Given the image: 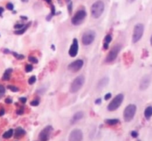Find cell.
Segmentation results:
<instances>
[{
  "instance_id": "obj_29",
  "label": "cell",
  "mask_w": 152,
  "mask_h": 141,
  "mask_svg": "<svg viewBox=\"0 0 152 141\" xmlns=\"http://www.w3.org/2000/svg\"><path fill=\"white\" fill-rule=\"evenodd\" d=\"M30 104H31V106H37L39 105V101L37 100V99H35V100L32 101L30 103Z\"/></svg>"
},
{
  "instance_id": "obj_5",
  "label": "cell",
  "mask_w": 152,
  "mask_h": 141,
  "mask_svg": "<svg viewBox=\"0 0 152 141\" xmlns=\"http://www.w3.org/2000/svg\"><path fill=\"white\" fill-rule=\"evenodd\" d=\"M144 25L142 23H138L134 27L133 35H132V42L134 44L137 43L142 38L144 33Z\"/></svg>"
},
{
  "instance_id": "obj_7",
  "label": "cell",
  "mask_w": 152,
  "mask_h": 141,
  "mask_svg": "<svg viewBox=\"0 0 152 141\" xmlns=\"http://www.w3.org/2000/svg\"><path fill=\"white\" fill-rule=\"evenodd\" d=\"M122 50V44H117L111 48L110 52L108 53V56L105 58V62L106 63H111L117 58V56L120 53V50Z\"/></svg>"
},
{
  "instance_id": "obj_2",
  "label": "cell",
  "mask_w": 152,
  "mask_h": 141,
  "mask_svg": "<svg viewBox=\"0 0 152 141\" xmlns=\"http://www.w3.org/2000/svg\"><path fill=\"white\" fill-rule=\"evenodd\" d=\"M137 112V106L134 104H129L123 112V118L126 122H131L134 118Z\"/></svg>"
},
{
  "instance_id": "obj_41",
  "label": "cell",
  "mask_w": 152,
  "mask_h": 141,
  "mask_svg": "<svg viewBox=\"0 0 152 141\" xmlns=\"http://www.w3.org/2000/svg\"><path fill=\"white\" fill-rule=\"evenodd\" d=\"M71 10H72V3L70 2L68 4V11H69V13H71Z\"/></svg>"
},
{
  "instance_id": "obj_48",
  "label": "cell",
  "mask_w": 152,
  "mask_h": 141,
  "mask_svg": "<svg viewBox=\"0 0 152 141\" xmlns=\"http://www.w3.org/2000/svg\"><path fill=\"white\" fill-rule=\"evenodd\" d=\"M65 1H67V2H68V3L71 2V0H65Z\"/></svg>"
},
{
  "instance_id": "obj_3",
  "label": "cell",
  "mask_w": 152,
  "mask_h": 141,
  "mask_svg": "<svg viewBox=\"0 0 152 141\" xmlns=\"http://www.w3.org/2000/svg\"><path fill=\"white\" fill-rule=\"evenodd\" d=\"M123 99H124V95L122 94V93L116 95L114 98V99L110 102L109 104L108 105V107H107L108 110L109 112H114V111L117 110L121 106L122 103L123 101Z\"/></svg>"
},
{
  "instance_id": "obj_42",
  "label": "cell",
  "mask_w": 152,
  "mask_h": 141,
  "mask_svg": "<svg viewBox=\"0 0 152 141\" xmlns=\"http://www.w3.org/2000/svg\"><path fill=\"white\" fill-rule=\"evenodd\" d=\"M3 12H4V8H3V7H0V16H1Z\"/></svg>"
},
{
  "instance_id": "obj_28",
  "label": "cell",
  "mask_w": 152,
  "mask_h": 141,
  "mask_svg": "<svg viewBox=\"0 0 152 141\" xmlns=\"http://www.w3.org/2000/svg\"><path fill=\"white\" fill-rule=\"evenodd\" d=\"M28 60L30 62L33 64H37L38 63V59L35 57V56H29L28 57Z\"/></svg>"
},
{
  "instance_id": "obj_12",
  "label": "cell",
  "mask_w": 152,
  "mask_h": 141,
  "mask_svg": "<svg viewBox=\"0 0 152 141\" xmlns=\"http://www.w3.org/2000/svg\"><path fill=\"white\" fill-rule=\"evenodd\" d=\"M79 50V43L78 40L77 38H74L73 40V43L71 45L69 49V51H68V54L71 57L74 58L75 56H77V53H78Z\"/></svg>"
},
{
  "instance_id": "obj_14",
  "label": "cell",
  "mask_w": 152,
  "mask_h": 141,
  "mask_svg": "<svg viewBox=\"0 0 152 141\" xmlns=\"http://www.w3.org/2000/svg\"><path fill=\"white\" fill-rule=\"evenodd\" d=\"M83 118H84V112H83V111H79V112H76V113L73 115L70 123H71V125H74V124L78 123L80 121H81Z\"/></svg>"
},
{
  "instance_id": "obj_18",
  "label": "cell",
  "mask_w": 152,
  "mask_h": 141,
  "mask_svg": "<svg viewBox=\"0 0 152 141\" xmlns=\"http://www.w3.org/2000/svg\"><path fill=\"white\" fill-rule=\"evenodd\" d=\"M31 22H29V23L26 24V25H25V27H22V29L16 30L14 31V34H16V35H22L23 33H25L27 31V30L28 29V27L31 26Z\"/></svg>"
},
{
  "instance_id": "obj_22",
  "label": "cell",
  "mask_w": 152,
  "mask_h": 141,
  "mask_svg": "<svg viewBox=\"0 0 152 141\" xmlns=\"http://www.w3.org/2000/svg\"><path fill=\"white\" fill-rule=\"evenodd\" d=\"M13 134H14V131H13V129H10L2 134V137L4 139H10V137H13Z\"/></svg>"
},
{
  "instance_id": "obj_31",
  "label": "cell",
  "mask_w": 152,
  "mask_h": 141,
  "mask_svg": "<svg viewBox=\"0 0 152 141\" xmlns=\"http://www.w3.org/2000/svg\"><path fill=\"white\" fill-rule=\"evenodd\" d=\"M16 113L18 115H22L24 113H25V110H24L23 107H21L19 109H18L16 111Z\"/></svg>"
},
{
  "instance_id": "obj_38",
  "label": "cell",
  "mask_w": 152,
  "mask_h": 141,
  "mask_svg": "<svg viewBox=\"0 0 152 141\" xmlns=\"http://www.w3.org/2000/svg\"><path fill=\"white\" fill-rule=\"evenodd\" d=\"M4 114H5V110L4 108H0V117H2Z\"/></svg>"
},
{
  "instance_id": "obj_19",
  "label": "cell",
  "mask_w": 152,
  "mask_h": 141,
  "mask_svg": "<svg viewBox=\"0 0 152 141\" xmlns=\"http://www.w3.org/2000/svg\"><path fill=\"white\" fill-rule=\"evenodd\" d=\"M111 40H112V36H111V35H110V34H108V35H107L105 37V39H104V44H103V48L104 50H107V49H108V47H109V44L111 43Z\"/></svg>"
},
{
  "instance_id": "obj_8",
  "label": "cell",
  "mask_w": 152,
  "mask_h": 141,
  "mask_svg": "<svg viewBox=\"0 0 152 141\" xmlns=\"http://www.w3.org/2000/svg\"><path fill=\"white\" fill-rule=\"evenodd\" d=\"M96 38V33L94 30H87L83 34L82 36V43L83 45L88 46L91 44Z\"/></svg>"
},
{
  "instance_id": "obj_40",
  "label": "cell",
  "mask_w": 152,
  "mask_h": 141,
  "mask_svg": "<svg viewBox=\"0 0 152 141\" xmlns=\"http://www.w3.org/2000/svg\"><path fill=\"white\" fill-rule=\"evenodd\" d=\"M101 103H102V99L101 98H97L96 101H95V103H96V104L99 105Z\"/></svg>"
},
{
  "instance_id": "obj_9",
  "label": "cell",
  "mask_w": 152,
  "mask_h": 141,
  "mask_svg": "<svg viewBox=\"0 0 152 141\" xmlns=\"http://www.w3.org/2000/svg\"><path fill=\"white\" fill-rule=\"evenodd\" d=\"M53 128L51 126H47L45 127L39 134V139L40 141H48L50 139V136L53 132Z\"/></svg>"
},
{
  "instance_id": "obj_13",
  "label": "cell",
  "mask_w": 152,
  "mask_h": 141,
  "mask_svg": "<svg viewBox=\"0 0 152 141\" xmlns=\"http://www.w3.org/2000/svg\"><path fill=\"white\" fill-rule=\"evenodd\" d=\"M151 84V77L148 75H144L141 79L140 83V90L144 91L147 90Z\"/></svg>"
},
{
  "instance_id": "obj_44",
  "label": "cell",
  "mask_w": 152,
  "mask_h": 141,
  "mask_svg": "<svg viewBox=\"0 0 152 141\" xmlns=\"http://www.w3.org/2000/svg\"><path fill=\"white\" fill-rule=\"evenodd\" d=\"M20 17H21V19H25V20H27V19H28V18H27L26 16H20Z\"/></svg>"
},
{
  "instance_id": "obj_49",
  "label": "cell",
  "mask_w": 152,
  "mask_h": 141,
  "mask_svg": "<svg viewBox=\"0 0 152 141\" xmlns=\"http://www.w3.org/2000/svg\"><path fill=\"white\" fill-rule=\"evenodd\" d=\"M137 141H140V140H137Z\"/></svg>"
},
{
  "instance_id": "obj_37",
  "label": "cell",
  "mask_w": 152,
  "mask_h": 141,
  "mask_svg": "<svg viewBox=\"0 0 152 141\" xmlns=\"http://www.w3.org/2000/svg\"><path fill=\"white\" fill-rule=\"evenodd\" d=\"M111 98V93H107V94L105 95V97H104V98H105V101H108V100H109Z\"/></svg>"
},
{
  "instance_id": "obj_26",
  "label": "cell",
  "mask_w": 152,
  "mask_h": 141,
  "mask_svg": "<svg viewBox=\"0 0 152 141\" xmlns=\"http://www.w3.org/2000/svg\"><path fill=\"white\" fill-rule=\"evenodd\" d=\"M36 81H37V77H36L35 75H32V76L30 77V78L28 79V84L32 85V84H34V83L36 82Z\"/></svg>"
},
{
  "instance_id": "obj_15",
  "label": "cell",
  "mask_w": 152,
  "mask_h": 141,
  "mask_svg": "<svg viewBox=\"0 0 152 141\" xmlns=\"http://www.w3.org/2000/svg\"><path fill=\"white\" fill-rule=\"evenodd\" d=\"M108 83H109V78L107 76L103 77V78H102L99 81L97 86H96V88L99 90H102V89H104L107 85H108Z\"/></svg>"
},
{
  "instance_id": "obj_43",
  "label": "cell",
  "mask_w": 152,
  "mask_h": 141,
  "mask_svg": "<svg viewBox=\"0 0 152 141\" xmlns=\"http://www.w3.org/2000/svg\"><path fill=\"white\" fill-rule=\"evenodd\" d=\"M135 1H136V0H127V2H129V3H133V2H134Z\"/></svg>"
},
{
  "instance_id": "obj_21",
  "label": "cell",
  "mask_w": 152,
  "mask_h": 141,
  "mask_svg": "<svg viewBox=\"0 0 152 141\" xmlns=\"http://www.w3.org/2000/svg\"><path fill=\"white\" fill-rule=\"evenodd\" d=\"M105 124H107L108 126H116L117 124H119L120 123V120L116 119V118H114V119H106L105 120Z\"/></svg>"
},
{
  "instance_id": "obj_33",
  "label": "cell",
  "mask_w": 152,
  "mask_h": 141,
  "mask_svg": "<svg viewBox=\"0 0 152 141\" xmlns=\"http://www.w3.org/2000/svg\"><path fill=\"white\" fill-rule=\"evenodd\" d=\"M6 7H7V10H13V7H14V6H13V4H12L11 2H9V3H7V4H6Z\"/></svg>"
},
{
  "instance_id": "obj_16",
  "label": "cell",
  "mask_w": 152,
  "mask_h": 141,
  "mask_svg": "<svg viewBox=\"0 0 152 141\" xmlns=\"http://www.w3.org/2000/svg\"><path fill=\"white\" fill-rule=\"evenodd\" d=\"M26 134V131L22 127H17L14 130V137L16 139H20Z\"/></svg>"
},
{
  "instance_id": "obj_24",
  "label": "cell",
  "mask_w": 152,
  "mask_h": 141,
  "mask_svg": "<svg viewBox=\"0 0 152 141\" xmlns=\"http://www.w3.org/2000/svg\"><path fill=\"white\" fill-rule=\"evenodd\" d=\"M7 88L8 90H10L11 92H13V93H16V92H19V89L18 87H15V86L13 85H8L7 87Z\"/></svg>"
},
{
  "instance_id": "obj_4",
  "label": "cell",
  "mask_w": 152,
  "mask_h": 141,
  "mask_svg": "<svg viewBox=\"0 0 152 141\" xmlns=\"http://www.w3.org/2000/svg\"><path fill=\"white\" fill-rule=\"evenodd\" d=\"M87 13H86V10L84 9H80V10H77L74 15V16L71 19V23L74 26H79L81 25L84 20L86 19Z\"/></svg>"
},
{
  "instance_id": "obj_46",
  "label": "cell",
  "mask_w": 152,
  "mask_h": 141,
  "mask_svg": "<svg viewBox=\"0 0 152 141\" xmlns=\"http://www.w3.org/2000/svg\"><path fill=\"white\" fill-rule=\"evenodd\" d=\"M150 43H151V47H152V35H151V39H150Z\"/></svg>"
},
{
  "instance_id": "obj_1",
  "label": "cell",
  "mask_w": 152,
  "mask_h": 141,
  "mask_svg": "<svg viewBox=\"0 0 152 141\" xmlns=\"http://www.w3.org/2000/svg\"><path fill=\"white\" fill-rule=\"evenodd\" d=\"M105 10V4L102 1L99 0L94 3L91 7V14L94 19H98L102 16Z\"/></svg>"
},
{
  "instance_id": "obj_39",
  "label": "cell",
  "mask_w": 152,
  "mask_h": 141,
  "mask_svg": "<svg viewBox=\"0 0 152 141\" xmlns=\"http://www.w3.org/2000/svg\"><path fill=\"white\" fill-rule=\"evenodd\" d=\"M2 51L4 54H9V53H11V52H10L8 49H3Z\"/></svg>"
},
{
  "instance_id": "obj_23",
  "label": "cell",
  "mask_w": 152,
  "mask_h": 141,
  "mask_svg": "<svg viewBox=\"0 0 152 141\" xmlns=\"http://www.w3.org/2000/svg\"><path fill=\"white\" fill-rule=\"evenodd\" d=\"M11 54L16 58L18 60H22V59H25V56L22 54H19V53H16V52H11Z\"/></svg>"
},
{
  "instance_id": "obj_35",
  "label": "cell",
  "mask_w": 152,
  "mask_h": 141,
  "mask_svg": "<svg viewBox=\"0 0 152 141\" xmlns=\"http://www.w3.org/2000/svg\"><path fill=\"white\" fill-rule=\"evenodd\" d=\"M19 101H20L22 103H25L27 102V98L25 97L19 98Z\"/></svg>"
},
{
  "instance_id": "obj_30",
  "label": "cell",
  "mask_w": 152,
  "mask_h": 141,
  "mask_svg": "<svg viewBox=\"0 0 152 141\" xmlns=\"http://www.w3.org/2000/svg\"><path fill=\"white\" fill-rule=\"evenodd\" d=\"M46 92V88H45V87H42V88H39L38 90L37 91V94L39 95H43L45 94Z\"/></svg>"
},
{
  "instance_id": "obj_6",
  "label": "cell",
  "mask_w": 152,
  "mask_h": 141,
  "mask_svg": "<svg viewBox=\"0 0 152 141\" xmlns=\"http://www.w3.org/2000/svg\"><path fill=\"white\" fill-rule=\"evenodd\" d=\"M85 77L83 75H79L71 83L70 87V92L71 93H76L80 91L85 83Z\"/></svg>"
},
{
  "instance_id": "obj_32",
  "label": "cell",
  "mask_w": 152,
  "mask_h": 141,
  "mask_svg": "<svg viewBox=\"0 0 152 141\" xmlns=\"http://www.w3.org/2000/svg\"><path fill=\"white\" fill-rule=\"evenodd\" d=\"M25 25V24H16V25H14V28L16 30H20L22 29V27H24Z\"/></svg>"
},
{
  "instance_id": "obj_11",
  "label": "cell",
  "mask_w": 152,
  "mask_h": 141,
  "mask_svg": "<svg viewBox=\"0 0 152 141\" xmlns=\"http://www.w3.org/2000/svg\"><path fill=\"white\" fill-rule=\"evenodd\" d=\"M83 133L82 130L77 129L71 131L68 137V141H83Z\"/></svg>"
},
{
  "instance_id": "obj_17",
  "label": "cell",
  "mask_w": 152,
  "mask_h": 141,
  "mask_svg": "<svg viewBox=\"0 0 152 141\" xmlns=\"http://www.w3.org/2000/svg\"><path fill=\"white\" fill-rule=\"evenodd\" d=\"M12 72H13V69H11V68H8V69H7L5 71H4L1 79H2L3 81H5L10 80Z\"/></svg>"
},
{
  "instance_id": "obj_47",
  "label": "cell",
  "mask_w": 152,
  "mask_h": 141,
  "mask_svg": "<svg viewBox=\"0 0 152 141\" xmlns=\"http://www.w3.org/2000/svg\"><path fill=\"white\" fill-rule=\"evenodd\" d=\"M22 2H28V0H22Z\"/></svg>"
},
{
  "instance_id": "obj_34",
  "label": "cell",
  "mask_w": 152,
  "mask_h": 141,
  "mask_svg": "<svg viewBox=\"0 0 152 141\" xmlns=\"http://www.w3.org/2000/svg\"><path fill=\"white\" fill-rule=\"evenodd\" d=\"M138 135H139V134H138L137 132L132 131V132H131V136H132L133 138H137V137H138Z\"/></svg>"
},
{
  "instance_id": "obj_36",
  "label": "cell",
  "mask_w": 152,
  "mask_h": 141,
  "mask_svg": "<svg viewBox=\"0 0 152 141\" xmlns=\"http://www.w3.org/2000/svg\"><path fill=\"white\" fill-rule=\"evenodd\" d=\"M4 102H5L6 103H7V104H10V103H13V100H12L10 98H7L5 99V101H4Z\"/></svg>"
},
{
  "instance_id": "obj_10",
  "label": "cell",
  "mask_w": 152,
  "mask_h": 141,
  "mask_svg": "<svg viewBox=\"0 0 152 141\" xmlns=\"http://www.w3.org/2000/svg\"><path fill=\"white\" fill-rule=\"evenodd\" d=\"M84 65V61L82 59H77L74 61L71 62L68 66V69L72 72H77L83 68Z\"/></svg>"
},
{
  "instance_id": "obj_25",
  "label": "cell",
  "mask_w": 152,
  "mask_h": 141,
  "mask_svg": "<svg viewBox=\"0 0 152 141\" xmlns=\"http://www.w3.org/2000/svg\"><path fill=\"white\" fill-rule=\"evenodd\" d=\"M25 69V72H32L33 69H34V67H33L32 64H26Z\"/></svg>"
},
{
  "instance_id": "obj_27",
  "label": "cell",
  "mask_w": 152,
  "mask_h": 141,
  "mask_svg": "<svg viewBox=\"0 0 152 141\" xmlns=\"http://www.w3.org/2000/svg\"><path fill=\"white\" fill-rule=\"evenodd\" d=\"M4 93H5V88L4 86L0 84V99L4 96Z\"/></svg>"
},
{
  "instance_id": "obj_20",
  "label": "cell",
  "mask_w": 152,
  "mask_h": 141,
  "mask_svg": "<svg viewBox=\"0 0 152 141\" xmlns=\"http://www.w3.org/2000/svg\"><path fill=\"white\" fill-rule=\"evenodd\" d=\"M144 116L147 120H150L152 117V106H149L145 108L144 111Z\"/></svg>"
},
{
  "instance_id": "obj_45",
  "label": "cell",
  "mask_w": 152,
  "mask_h": 141,
  "mask_svg": "<svg viewBox=\"0 0 152 141\" xmlns=\"http://www.w3.org/2000/svg\"><path fill=\"white\" fill-rule=\"evenodd\" d=\"M45 1L47 3H48V4H51V0H45Z\"/></svg>"
}]
</instances>
